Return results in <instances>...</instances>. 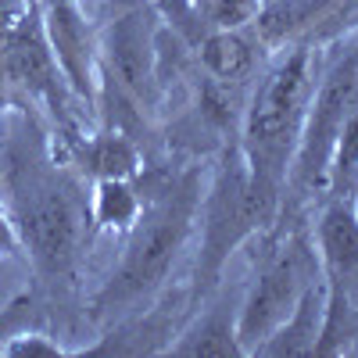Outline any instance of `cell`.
I'll list each match as a JSON object with an SVG mask.
<instances>
[{
  "instance_id": "1",
  "label": "cell",
  "mask_w": 358,
  "mask_h": 358,
  "mask_svg": "<svg viewBox=\"0 0 358 358\" xmlns=\"http://www.w3.org/2000/svg\"><path fill=\"white\" fill-rule=\"evenodd\" d=\"M140 183V179H136ZM143 208L136 222L122 233V258L111 268L104 287L90 297V319L122 322L140 315V305H151L165 290L172 268L183 255L201 212V169L183 165L172 172H147L140 183Z\"/></svg>"
},
{
  "instance_id": "2",
  "label": "cell",
  "mask_w": 358,
  "mask_h": 358,
  "mask_svg": "<svg viewBox=\"0 0 358 358\" xmlns=\"http://www.w3.org/2000/svg\"><path fill=\"white\" fill-rule=\"evenodd\" d=\"M8 219L18 233L22 255H29L36 276L50 287L72 283L83 244L90 241V201L76 179L43 162L40 151H11L4 165Z\"/></svg>"
},
{
  "instance_id": "3",
  "label": "cell",
  "mask_w": 358,
  "mask_h": 358,
  "mask_svg": "<svg viewBox=\"0 0 358 358\" xmlns=\"http://www.w3.org/2000/svg\"><path fill=\"white\" fill-rule=\"evenodd\" d=\"M315 86V62L308 47H287L258 79L241 122V151L255 190L283 212L287 176L301 143L305 111Z\"/></svg>"
},
{
  "instance_id": "4",
  "label": "cell",
  "mask_w": 358,
  "mask_h": 358,
  "mask_svg": "<svg viewBox=\"0 0 358 358\" xmlns=\"http://www.w3.org/2000/svg\"><path fill=\"white\" fill-rule=\"evenodd\" d=\"M251 251V283L236 308V341L244 348V358L276 330L294 312L301 294L322 280L315 236L308 233L297 215H280L276 226L248 241Z\"/></svg>"
},
{
  "instance_id": "5",
  "label": "cell",
  "mask_w": 358,
  "mask_h": 358,
  "mask_svg": "<svg viewBox=\"0 0 358 358\" xmlns=\"http://www.w3.org/2000/svg\"><path fill=\"white\" fill-rule=\"evenodd\" d=\"M197 226H201V251H197V265H194V283H190V305H204L219 287H222V273L229 255L248 244L251 236L265 233L268 226H276L280 208H273L251 183V172L241 151V140H229L212 183L201 194V212H197Z\"/></svg>"
},
{
  "instance_id": "6",
  "label": "cell",
  "mask_w": 358,
  "mask_h": 358,
  "mask_svg": "<svg viewBox=\"0 0 358 358\" xmlns=\"http://www.w3.org/2000/svg\"><path fill=\"white\" fill-rule=\"evenodd\" d=\"M355 104H358V33L330 57V65L322 69V76L312 86L305 129H301V143L294 151V162H290L280 215H297L305 201L326 190L330 165H334V147Z\"/></svg>"
},
{
  "instance_id": "7",
  "label": "cell",
  "mask_w": 358,
  "mask_h": 358,
  "mask_svg": "<svg viewBox=\"0 0 358 358\" xmlns=\"http://www.w3.org/2000/svg\"><path fill=\"white\" fill-rule=\"evenodd\" d=\"M315 251L326 287V319L315 358L344 355L358 341V201L330 194L315 222Z\"/></svg>"
},
{
  "instance_id": "8",
  "label": "cell",
  "mask_w": 358,
  "mask_h": 358,
  "mask_svg": "<svg viewBox=\"0 0 358 358\" xmlns=\"http://www.w3.org/2000/svg\"><path fill=\"white\" fill-rule=\"evenodd\" d=\"M101 90H115L129 108H155L158 101V36L147 8L115 15L101 33Z\"/></svg>"
},
{
  "instance_id": "9",
  "label": "cell",
  "mask_w": 358,
  "mask_h": 358,
  "mask_svg": "<svg viewBox=\"0 0 358 358\" xmlns=\"http://www.w3.org/2000/svg\"><path fill=\"white\" fill-rule=\"evenodd\" d=\"M50 54L76 97L94 104L101 97V33L83 15L79 0H54L40 8Z\"/></svg>"
},
{
  "instance_id": "10",
  "label": "cell",
  "mask_w": 358,
  "mask_h": 358,
  "mask_svg": "<svg viewBox=\"0 0 358 358\" xmlns=\"http://www.w3.org/2000/svg\"><path fill=\"white\" fill-rule=\"evenodd\" d=\"M236 308L208 297L204 308H194V319L179 330L169 344L165 355L176 358H244V348L236 341Z\"/></svg>"
},
{
  "instance_id": "11",
  "label": "cell",
  "mask_w": 358,
  "mask_h": 358,
  "mask_svg": "<svg viewBox=\"0 0 358 358\" xmlns=\"http://www.w3.org/2000/svg\"><path fill=\"white\" fill-rule=\"evenodd\" d=\"M322 319H326V287L315 280L294 312L268 334L251 358H315V344L322 337Z\"/></svg>"
},
{
  "instance_id": "12",
  "label": "cell",
  "mask_w": 358,
  "mask_h": 358,
  "mask_svg": "<svg viewBox=\"0 0 358 358\" xmlns=\"http://www.w3.org/2000/svg\"><path fill=\"white\" fill-rule=\"evenodd\" d=\"M197 62L215 83H236L255 72L258 50L241 29H204L197 33Z\"/></svg>"
},
{
  "instance_id": "13",
  "label": "cell",
  "mask_w": 358,
  "mask_h": 358,
  "mask_svg": "<svg viewBox=\"0 0 358 358\" xmlns=\"http://www.w3.org/2000/svg\"><path fill=\"white\" fill-rule=\"evenodd\" d=\"M83 165L94 179H140L143 176V155L136 140L126 129H104L90 136L83 147Z\"/></svg>"
},
{
  "instance_id": "14",
  "label": "cell",
  "mask_w": 358,
  "mask_h": 358,
  "mask_svg": "<svg viewBox=\"0 0 358 358\" xmlns=\"http://www.w3.org/2000/svg\"><path fill=\"white\" fill-rule=\"evenodd\" d=\"M143 208L140 183L136 179H97L94 194H90V219L94 229H115L126 233Z\"/></svg>"
},
{
  "instance_id": "15",
  "label": "cell",
  "mask_w": 358,
  "mask_h": 358,
  "mask_svg": "<svg viewBox=\"0 0 358 358\" xmlns=\"http://www.w3.org/2000/svg\"><path fill=\"white\" fill-rule=\"evenodd\" d=\"M330 4L334 0H273V4H262L255 18L262 43H290L315 18L330 15Z\"/></svg>"
},
{
  "instance_id": "16",
  "label": "cell",
  "mask_w": 358,
  "mask_h": 358,
  "mask_svg": "<svg viewBox=\"0 0 358 358\" xmlns=\"http://www.w3.org/2000/svg\"><path fill=\"white\" fill-rule=\"evenodd\" d=\"M36 326H47L43 305H40V294L36 290H22L15 294L11 301L0 308V358H4L8 344L25 334V330H36Z\"/></svg>"
},
{
  "instance_id": "17",
  "label": "cell",
  "mask_w": 358,
  "mask_h": 358,
  "mask_svg": "<svg viewBox=\"0 0 358 358\" xmlns=\"http://www.w3.org/2000/svg\"><path fill=\"white\" fill-rule=\"evenodd\" d=\"M197 11L208 29H244L258 18L262 0H201Z\"/></svg>"
},
{
  "instance_id": "18",
  "label": "cell",
  "mask_w": 358,
  "mask_h": 358,
  "mask_svg": "<svg viewBox=\"0 0 358 358\" xmlns=\"http://www.w3.org/2000/svg\"><path fill=\"white\" fill-rule=\"evenodd\" d=\"M4 358H76V348H62V341L47 334V326H36V330L18 334L8 344Z\"/></svg>"
},
{
  "instance_id": "19",
  "label": "cell",
  "mask_w": 358,
  "mask_h": 358,
  "mask_svg": "<svg viewBox=\"0 0 358 358\" xmlns=\"http://www.w3.org/2000/svg\"><path fill=\"white\" fill-rule=\"evenodd\" d=\"M22 255V244H18V233L8 219V208L0 204V258H18Z\"/></svg>"
},
{
  "instance_id": "20",
  "label": "cell",
  "mask_w": 358,
  "mask_h": 358,
  "mask_svg": "<svg viewBox=\"0 0 358 358\" xmlns=\"http://www.w3.org/2000/svg\"><path fill=\"white\" fill-rule=\"evenodd\" d=\"M43 4H54V0H36V8H43Z\"/></svg>"
}]
</instances>
